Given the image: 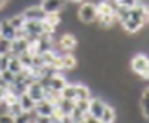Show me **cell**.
<instances>
[{
	"label": "cell",
	"mask_w": 149,
	"mask_h": 123,
	"mask_svg": "<svg viewBox=\"0 0 149 123\" xmlns=\"http://www.w3.org/2000/svg\"><path fill=\"white\" fill-rule=\"evenodd\" d=\"M131 68L142 79H145V80L149 79V58L146 55H143V54L136 55L131 59Z\"/></svg>",
	"instance_id": "obj_1"
},
{
	"label": "cell",
	"mask_w": 149,
	"mask_h": 123,
	"mask_svg": "<svg viewBox=\"0 0 149 123\" xmlns=\"http://www.w3.org/2000/svg\"><path fill=\"white\" fill-rule=\"evenodd\" d=\"M78 16L82 22L85 24H91L97 19V5L91 3V2H85L81 5L79 10H78Z\"/></svg>",
	"instance_id": "obj_2"
},
{
	"label": "cell",
	"mask_w": 149,
	"mask_h": 123,
	"mask_svg": "<svg viewBox=\"0 0 149 123\" xmlns=\"http://www.w3.org/2000/svg\"><path fill=\"white\" fill-rule=\"evenodd\" d=\"M26 92H27V95L31 98L34 102H39V101H42L43 98H45V88L42 86V83L39 80L30 82Z\"/></svg>",
	"instance_id": "obj_3"
},
{
	"label": "cell",
	"mask_w": 149,
	"mask_h": 123,
	"mask_svg": "<svg viewBox=\"0 0 149 123\" xmlns=\"http://www.w3.org/2000/svg\"><path fill=\"white\" fill-rule=\"evenodd\" d=\"M21 15L26 21H43L46 16V12L42 9L40 5H37V6H30L27 9H24Z\"/></svg>",
	"instance_id": "obj_4"
},
{
	"label": "cell",
	"mask_w": 149,
	"mask_h": 123,
	"mask_svg": "<svg viewBox=\"0 0 149 123\" xmlns=\"http://www.w3.org/2000/svg\"><path fill=\"white\" fill-rule=\"evenodd\" d=\"M67 5V0H42V9L46 14H60Z\"/></svg>",
	"instance_id": "obj_5"
},
{
	"label": "cell",
	"mask_w": 149,
	"mask_h": 123,
	"mask_svg": "<svg viewBox=\"0 0 149 123\" xmlns=\"http://www.w3.org/2000/svg\"><path fill=\"white\" fill-rule=\"evenodd\" d=\"M30 47V42L26 37H15L14 40L10 42V54L14 56H19L21 54L27 52Z\"/></svg>",
	"instance_id": "obj_6"
},
{
	"label": "cell",
	"mask_w": 149,
	"mask_h": 123,
	"mask_svg": "<svg viewBox=\"0 0 149 123\" xmlns=\"http://www.w3.org/2000/svg\"><path fill=\"white\" fill-rule=\"evenodd\" d=\"M54 108H55V105H54L52 102H49L48 100H45V98H43L42 101L36 102L33 113H34L36 116H51V114L54 113Z\"/></svg>",
	"instance_id": "obj_7"
},
{
	"label": "cell",
	"mask_w": 149,
	"mask_h": 123,
	"mask_svg": "<svg viewBox=\"0 0 149 123\" xmlns=\"http://www.w3.org/2000/svg\"><path fill=\"white\" fill-rule=\"evenodd\" d=\"M106 104L100 100V98H93V100H90V107H88V114L91 117H95L100 120L102 114H103V110H104Z\"/></svg>",
	"instance_id": "obj_8"
},
{
	"label": "cell",
	"mask_w": 149,
	"mask_h": 123,
	"mask_svg": "<svg viewBox=\"0 0 149 123\" xmlns=\"http://www.w3.org/2000/svg\"><path fill=\"white\" fill-rule=\"evenodd\" d=\"M0 37H3L6 40H10V42L17 37V30L12 27L9 19H5V21L0 22Z\"/></svg>",
	"instance_id": "obj_9"
},
{
	"label": "cell",
	"mask_w": 149,
	"mask_h": 123,
	"mask_svg": "<svg viewBox=\"0 0 149 123\" xmlns=\"http://www.w3.org/2000/svg\"><path fill=\"white\" fill-rule=\"evenodd\" d=\"M58 45H60V47L63 49V51H73V49L76 47V45H78V40H76V37H74L72 33H66V34H63L60 37Z\"/></svg>",
	"instance_id": "obj_10"
},
{
	"label": "cell",
	"mask_w": 149,
	"mask_h": 123,
	"mask_svg": "<svg viewBox=\"0 0 149 123\" xmlns=\"http://www.w3.org/2000/svg\"><path fill=\"white\" fill-rule=\"evenodd\" d=\"M55 107H57L64 116H70L72 110L74 108V101H73V100H66V98H60V101L55 104Z\"/></svg>",
	"instance_id": "obj_11"
},
{
	"label": "cell",
	"mask_w": 149,
	"mask_h": 123,
	"mask_svg": "<svg viewBox=\"0 0 149 123\" xmlns=\"http://www.w3.org/2000/svg\"><path fill=\"white\" fill-rule=\"evenodd\" d=\"M18 104L21 105L22 111H33L34 105H36V102L27 95V92H24V93H21V95L18 96Z\"/></svg>",
	"instance_id": "obj_12"
},
{
	"label": "cell",
	"mask_w": 149,
	"mask_h": 123,
	"mask_svg": "<svg viewBox=\"0 0 149 123\" xmlns=\"http://www.w3.org/2000/svg\"><path fill=\"white\" fill-rule=\"evenodd\" d=\"M115 10L116 8H113L112 3L104 0V2H100L97 5V16L98 15H115Z\"/></svg>",
	"instance_id": "obj_13"
},
{
	"label": "cell",
	"mask_w": 149,
	"mask_h": 123,
	"mask_svg": "<svg viewBox=\"0 0 149 123\" xmlns=\"http://www.w3.org/2000/svg\"><path fill=\"white\" fill-rule=\"evenodd\" d=\"M8 70H9L10 73H14V74H18V73H21V71L24 70V65H22V63H21L19 56H14V55H10Z\"/></svg>",
	"instance_id": "obj_14"
},
{
	"label": "cell",
	"mask_w": 149,
	"mask_h": 123,
	"mask_svg": "<svg viewBox=\"0 0 149 123\" xmlns=\"http://www.w3.org/2000/svg\"><path fill=\"white\" fill-rule=\"evenodd\" d=\"M115 117H116V113H115V110L112 108L110 105L106 104L104 110H103V114L100 117V122L102 123H113L115 122Z\"/></svg>",
	"instance_id": "obj_15"
},
{
	"label": "cell",
	"mask_w": 149,
	"mask_h": 123,
	"mask_svg": "<svg viewBox=\"0 0 149 123\" xmlns=\"http://www.w3.org/2000/svg\"><path fill=\"white\" fill-rule=\"evenodd\" d=\"M61 98H66V100H76V88H74V85H66L63 89H61Z\"/></svg>",
	"instance_id": "obj_16"
},
{
	"label": "cell",
	"mask_w": 149,
	"mask_h": 123,
	"mask_svg": "<svg viewBox=\"0 0 149 123\" xmlns=\"http://www.w3.org/2000/svg\"><path fill=\"white\" fill-rule=\"evenodd\" d=\"M74 88H76V100H90L91 98V92L85 85H74Z\"/></svg>",
	"instance_id": "obj_17"
},
{
	"label": "cell",
	"mask_w": 149,
	"mask_h": 123,
	"mask_svg": "<svg viewBox=\"0 0 149 123\" xmlns=\"http://www.w3.org/2000/svg\"><path fill=\"white\" fill-rule=\"evenodd\" d=\"M140 108H142L143 116L149 120V92H148V89L142 93V98H140Z\"/></svg>",
	"instance_id": "obj_18"
},
{
	"label": "cell",
	"mask_w": 149,
	"mask_h": 123,
	"mask_svg": "<svg viewBox=\"0 0 149 123\" xmlns=\"http://www.w3.org/2000/svg\"><path fill=\"white\" fill-rule=\"evenodd\" d=\"M115 19H116L115 15H98L97 16L98 24H100V27H103V28L112 27V25H113V22H115Z\"/></svg>",
	"instance_id": "obj_19"
},
{
	"label": "cell",
	"mask_w": 149,
	"mask_h": 123,
	"mask_svg": "<svg viewBox=\"0 0 149 123\" xmlns=\"http://www.w3.org/2000/svg\"><path fill=\"white\" fill-rule=\"evenodd\" d=\"M33 111H22L14 117V123H33Z\"/></svg>",
	"instance_id": "obj_20"
},
{
	"label": "cell",
	"mask_w": 149,
	"mask_h": 123,
	"mask_svg": "<svg viewBox=\"0 0 149 123\" xmlns=\"http://www.w3.org/2000/svg\"><path fill=\"white\" fill-rule=\"evenodd\" d=\"M60 21H61L60 14H46V16H45V19H43V22L46 24V25H49V27L54 28V30H55V27L60 24Z\"/></svg>",
	"instance_id": "obj_21"
},
{
	"label": "cell",
	"mask_w": 149,
	"mask_h": 123,
	"mask_svg": "<svg viewBox=\"0 0 149 123\" xmlns=\"http://www.w3.org/2000/svg\"><path fill=\"white\" fill-rule=\"evenodd\" d=\"M9 22L12 24V27H14L15 30H21V28L24 27V22H26V19H24L22 15L19 14V15H15V16L9 18Z\"/></svg>",
	"instance_id": "obj_22"
},
{
	"label": "cell",
	"mask_w": 149,
	"mask_h": 123,
	"mask_svg": "<svg viewBox=\"0 0 149 123\" xmlns=\"http://www.w3.org/2000/svg\"><path fill=\"white\" fill-rule=\"evenodd\" d=\"M91 100V98H90ZM90 100H74V107L81 110L82 113H88V107H90Z\"/></svg>",
	"instance_id": "obj_23"
},
{
	"label": "cell",
	"mask_w": 149,
	"mask_h": 123,
	"mask_svg": "<svg viewBox=\"0 0 149 123\" xmlns=\"http://www.w3.org/2000/svg\"><path fill=\"white\" fill-rule=\"evenodd\" d=\"M10 54V40L0 37V55H9Z\"/></svg>",
	"instance_id": "obj_24"
},
{
	"label": "cell",
	"mask_w": 149,
	"mask_h": 123,
	"mask_svg": "<svg viewBox=\"0 0 149 123\" xmlns=\"http://www.w3.org/2000/svg\"><path fill=\"white\" fill-rule=\"evenodd\" d=\"M8 108V114H10L12 117H15V116H18L19 113H22V108H21V105L18 104V101L15 102V104H12V105H9V107H6Z\"/></svg>",
	"instance_id": "obj_25"
},
{
	"label": "cell",
	"mask_w": 149,
	"mask_h": 123,
	"mask_svg": "<svg viewBox=\"0 0 149 123\" xmlns=\"http://www.w3.org/2000/svg\"><path fill=\"white\" fill-rule=\"evenodd\" d=\"M9 58H10V55H2V56H0V73L5 71V70H8Z\"/></svg>",
	"instance_id": "obj_26"
},
{
	"label": "cell",
	"mask_w": 149,
	"mask_h": 123,
	"mask_svg": "<svg viewBox=\"0 0 149 123\" xmlns=\"http://www.w3.org/2000/svg\"><path fill=\"white\" fill-rule=\"evenodd\" d=\"M0 123H14V117L8 113L0 114Z\"/></svg>",
	"instance_id": "obj_27"
},
{
	"label": "cell",
	"mask_w": 149,
	"mask_h": 123,
	"mask_svg": "<svg viewBox=\"0 0 149 123\" xmlns=\"http://www.w3.org/2000/svg\"><path fill=\"white\" fill-rule=\"evenodd\" d=\"M84 123H102V122L98 120V119H95V117H91L90 114H86V116H85Z\"/></svg>",
	"instance_id": "obj_28"
},
{
	"label": "cell",
	"mask_w": 149,
	"mask_h": 123,
	"mask_svg": "<svg viewBox=\"0 0 149 123\" xmlns=\"http://www.w3.org/2000/svg\"><path fill=\"white\" fill-rule=\"evenodd\" d=\"M5 91H6V88H3V86H0V104H2V101H3V95H5Z\"/></svg>",
	"instance_id": "obj_29"
},
{
	"label": "cell",
	"mask_w": 149,
	"mask_h": 123,
	"mask_svg": "<svg viewBox=\"0 0 149 123\" xmlns=\"http://www.w3.org/2000/svg\"><path fill=\"white\" fill-rule=\"evenodd\" d=\"M8 2H9V0H0V9H2V8H5Z\"/></svg>",
	"instance_id": "obj_30"
},
{
	"label": "cell",
	"mask_w": 149,
	"mask_h": 123,
	"mask_svg": "<svg viewBox=\"0 0 149 123\" xmlns=\"http://www.w3.org/2000/svg\"><path fill=\"white\" fill-rule=\"evenodd\" d=\"M72 2H82V0H72Z\"/></svg>",
	"instance_id": "obj_31"
},
{
	"label": "cell",
	"mask_w": 149,
	"mask_h": 123,
	"mask_svg": "<svg viewBox=\"0 0 149 123\" xmlns=\"http://www.w3.org/2000/svg\"><path fill=\"white\" fill-rule=\"evenodd\" d=\"M113 2H116V3H119V2H121V0H113Z\"/></svg>",
	"instance_id": "obj_32"
},
{
	"label": "cell",
	"mask_w": 149,
	"mask_h": 123,
	"mask_svg": "<svg viewBox=\"0 0 149 123\" xmlns=\"http://www.w3.org/2000/svg\"><path fill=\"white\" fill-rule=\"evenodd\" d=\"M0 83H2V77H0Z\"/></svg>",
	"instance_id": "obj_33"
},
{
	"label": "cell",
	"mask_w": 149,
	"mask_h": 123,
	"mask_svg": "<svg viewBox=\"0 0 149 123\" xmlns=\"http://www.w3.org/2000/svg\"><path fill=\"white\" fill-rule=\"evenodd\" d=\"M148 92H149V88H148Z\"/></svg>",
	"instance_id": "obj_34"
},
{
	"label": "cell",
	"mask_w": 149,
	"mask_h": 123,
	"mask_svg": "<svg viewBox=\"0 0 149 123\" xmlns=\"http://www.w3.org/2000/svg\"><path fill=\"white\" fill-rule=\"evenodd\" d=\"M81 123H84V122H81Z\"/></svg>",
	"instance_id": "obj_35"
},
{
	"label": "cell",
	"mask_w": 149,
	"mask_h": 123,
	"mask_svg": "<svg viewBox=\"0 0 149 123\" xmlns=\"http://www.w3.org/2000/svg\"><path fill=\"white\" fill-rule=\"evenodd\" d=\"M0 56H2V55H0Z\"/></svg>",
	"instance_id": "obj_36"
}]
</instances>
